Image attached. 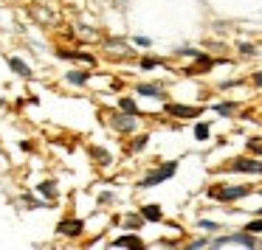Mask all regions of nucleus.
Here are the masks:
<instances>
[{
    "mask_svg": "<svg viewBox=\"0 0 262 250\" xmlns=\"http://www.w3.org/2000/svg\"><path fill=\"white\" fill-rule=\"evenodd\" d=\"M254 191L251 186H211L209 188V197L211 199H220V203H234V199H243Z\"/></svg>",
    "mask_w": 262,
    "mask_h": 250,
    "instance_id": "1",
    "label": "nucleus"
},
{
    "mask_svg": "<svg viewBox=\"0 0 262 250\" xmlns=\"http://www.w3.org/2000/svg\"><path fill=\"white\" fill-rule=\"evenodd\" d=\"M211 244H214V247H226V244H245V247H256L259 242L254 239V233L243 228L239 233H231V236H220V239H214Z\"/></svg>",
    "mask_w": 262,
    "mask_h": 250,
    "instance_id": "2",
    "label": "nucleus"
},
{
    "mask_svg": "<svg viewBox=\"0 0 262 250\" xmlns=\"http://www.w3.org/2000/svg\"><path fill=\"white\" fill-rule=\"evenodd\" d=\"M175 171H178V163H172V160H169V163H164V166H161V169L149 171V174H147V177H144V180H141V188H152V186H158V183L169 180V177L175 174Z\"/></svg>",
    "mask_w": 262,
    "mask_h": 250,
    "instance_id": "3",
    "label": "nucleus"
},
{
    "mask_svg": "<svg viewBox=\"0 0 262 250\" xmlns=\"http://www.w3.org/2000/svg\"><path fill=\"white\" fill-rule=\"evenodd\" d=\"M82 231H85V222H82V219H62V222L57 225V233H59V236H71V239L79 236Z\"/></svg>",
    "mask_w": 262,
    "mask_h": 250,
    "instance_id": "4",
    "label": "nucleus"
},
{
    "mask_svg": "<svg viewBox=\"0 0 262 250\" xmlns=\"http://www.w3.org/2000/svg\"><path fill=\"white\" fill-rule=\"evenodd\" d=\"M164 110L175 118H198L200 115V107H186V104H166Z\"/></svg>",
    "mask_w": 262,
    "mask_h": 250,
    "instance_id": "5",
    "label": "nucleus"
},
{
    "mask_svg": "<svg viewBox=\"0 0 262 250\" xmlns=\"http://www.w3.org/2000/svg\"><path fill=\"white\" fill-rule=\"evenodd\" d=\"M136 115H113V118H110V124H113V130H119V132H133L136 130Z\"/></svg>",
    "mask_w": 262,
    "mask_h": 250,
    "instance_id": "6",
    "label": "nucleus"
},
{
    "mask_svg": "<svg viewBox=\"0 0 262 250\" xmlns=\"http://www.w3.org/2000/svg\"><path fill=\"white\" fill-rule=\"evenodd\" d=\"M9 68H12L17 76H23V79H29V76H31V68L23 62V59H17V57H9Z\"/></svg>",
    "mask_w": 262,
    "mask_h": 250,
    "instance_id": "7",
    "label": "nucleus"
},
{
    "mask_svg": "<svg viewBox=\"0 0 262 250\" xmlns=\"http://www.w3.org/2000/svg\"><path fill=\"white\" fill-rule=\"evenodd\" d=\"M59 59H79V62L96 65V59H93L91 54H82V51H59Z\"/></svg>",
    "mask_w": 262,
    "mask_h": 250,
    "instance_id": "8",
    "label": "nucleus"
},
{
    "mask_svg": "<svg viewBox=\"0 0 262 250\" xmlns=\"http://www.w3.org/2000/svg\"><path fill=\"white\" fill-rule=\"evenodd\" d=\"M113 247H144V242L138 236H119L113 239Z\"/></svg>",
    "mask_w": 262,
    "mask_h": 250,
    "instance_id": "9",
    "label": "nucleus"
},
{
    "mask_svg": "<svg viewBox=\"0 0 262 250\" xmlns=\"http://www.w3.org/2000/svg\"><path fill=\"white\" fill-rule=\"evenodd\" d=\"M141 216H144L147 222H161V219H164V214H161L158 205H144V208H141Z\"/></svg>",
    "mask_w": 262,
    "mask_h": 250,
    "instance_id": "10",
    "label": "nucleus"
},
{
    "mask_svg": "<svg viewBox=\"0 0 262 250\" xmlns=\"http://www.w3.org/2000/svg\"><path fill=\"white\" fill-rule=\"evenodd\" d=\"M136 90L141 93V96H149V98H161V96H164V87H161V85H138Z\"/></svg>",
    "mask_w": 262,
    "mask_h": 250,
    "instance_id": "11",
    "label": "nucleus"
},
{
    "mask_svg": "<svg viewBox=\"0 0 262 250\" xmlns=\"http://www.w3.org/2000/svg\"><path fill=\"white\" fill-rule=\"evenodd\" d=\"M37 191H40L42 197H48V199H57V188H54V183H51V180L40 183V186H37Z\"/></svg>",
    "mask_w": 262,
    "mask_h": 250,
    "instance_id": "12",
    "label": "nucleus"
},
{
    "mask_svg": "<svg viewBox=\"0 0 262 250\" xmlns=\"http://www.w3.org/2000/svg\"><path fill=\"white\" fill-rule=\"evenodd\" d=\"M119 107L124 110V113H130V115H138V107H136V102H133V98H119Z\"/></svg>",
    "mask_w": 262,
    "mask_h": 250,
    "instance_id": "13",
    "label": "nucleus"
},
{
    "mask_svg": "<svg viewBox=\"0 0 262 250\" xmlns=\"http://www.w3.org/2000/svg\"><path fill=\"white\" fill-rule=\"evenodd\" d=\"M147 141H149V138H147V135H138V138H136V141H133V143H130V152H141V149H144V146H147Z\"/></svg>",
    "mask_w": 262,
    "mask_h": 250,
    "instance_id": "14",
    "label": "nucleus"
},
{
    "mask_svg": "<svg viewBox=\"0 0 262 250\" xmlns=\"http://www.w3.org/2000/svg\"><path fill=\"white\" fill-rule=\"evenodd\" d=\"M88 79H91V73H68V82H71V85H85Z\"/></svg>",
    "mask_w": 262,
    "mask_h": 250,
    "instance_id": "15",
    "label": "nucleus"
},
{
    "mask_svg": "<svg viewBox=\"0 0 262 250\" xmlns=\"http://www.w3.org/2000/svg\"><path fill=\"white\" fill-rule=\"evenodd\" d=\"M194 138H198V141H206V138H209V124H198V127H194Z\"/></svg>",
    "mask_w": 262,
    "mask_h": 250,
    "instance_id": "16",
    "label": "nucleus"
},
{
    "mask_svg": "<svg viewBox=\"0 0 262 250\" xmlns=\"http://www.w3.org/2000/svg\"><path fill=\"white\" fill-rule=\"evenodd\" d=\"M217 113H220V115H231L234 113V104H228V102H223V104H217Z\"/></svg>",
    "mask_w": 262,
    "mask_h": 250,
    "instance_id": "17",
    "label": "nucleus"
},
{
    "mask_svg": "<svg viewBox=\"0 0 262 250\" xmlns=\"http://www.w3.org/2000/svg\"><path fill=\"white\" fill-rule=\"evenodd\" d=\"M141 222H144V216H127L124 225L127 228H141Z\"/></svg>",
    "mask_w": 262,
    "mask_h": 250,
    "instance_id": "18",
    "label": "nucleus"
},
{
    "mask_svg": "<svg viewBox=\"0 0 262 250\" xmlns=\"http://www.w3.org/2000/svg\"><path fill=\"white\" fill-rule=\"evenodd\" d=\"M245 231H251V233H262V219L248 222V225H245Z\"/></svg>",
    "mask_w": 262,
    "mask_h": 250,
    "instance_id": "19",
    "label": "nucleus"
},
{
    "mask_svg": "<svg viewBox=\"0 0 262 250\" xmlns=\"http://www.w3.org/2000/svg\"><path fill=\"white\" fill-rule=\"evenodd\" d=\"M256 141H259V138H251L248 149H251V152H256V155H262V143H256Z\"/></svg>",
    "mask_w": 262,
    "mask_h": 250,
    "instance_id": "20",
    "label": "nucleus"
},
{
    "mask_svg": "<svg viewBox=\"0 0 262 250\" xmlns=\"http://www.w3.org/2000/svg\"><path fill=\"white\" fill-rule=\"evenodd\" d=\"M155 65H158V62H155V59H152V57H147V59H141V68H144V70H152V68H155Z\"/></svg>",
    "mask_w": 262,
    "mask_h": 250,
    "instance_id": "21",
    "label": "nucleus"
},
{
    "mask_svg": "<svg viewBox=\"0 0 262 250\" xmlns=\"http://www.w3.org/2000/svg\"><path fill=\"white\" fill-rule=\"evenodd\" d=\"M93 155H96L99 160H102V163H107V152H102V149H91Z\"/></svg>",
    "mask_w": 262,
    "mask_h": 250,
    "instance_id": "22",
    "label": "nucleus"
},
{
    "mask_svg": "<svg viewBox=\"0 0 262 250\" xmlns=\"http://www.w3.org/2000/svg\"><path fill=\"white\" fill-rule=\"evenodd\" d=\"M200 228H206V231H217V222H209V219H203V222H200Z\"/></svg>",
    "mask_w": 262,
    "mask_h": 250,
    "instance_id": "23",
    "label": "nucleus"
},
{
    "mask_svg": "<svg viewBox=\"0 0 262 250\" xmlns=\"http://www.w3.org/2000/svg\"><path fill=\"white\" fill-rule=\"evenodd\" d=\"M206 244H209V242H206V239H198V242H192V244H189V247H192V250H198V247H206Z\"/></svg>",
    "mask_w": 262,
    "mask_h": 250,
    "instance_id": "24",
    "label": "nucleus"
},
{
    "mask_svg": "<svg viewBox=\"0 0 262 250\" xmlns=\"http://www.w3.org/2000/svg\"><path fill=\"white\" fill-rule=\"evenodd\" d=\"M254 85L262 87V70H259V73H254Z\"/></svg>",
    "mask_w": 262,
    "mask_h": 250,
    "instance_id": "25",
    "label": "nucleus"
},
{
    "mask_svg": "<svg viewBox=\"0 0 262 250\" xmlns=\"http://www.w3.org/2000/svg\"><path fill=\"white\" fill-rule=\"evenodd\" d=\"M259 216H262V208H259Z\"/></svg>",
    "mask_w": 262,
    "mask_h": 250,
    "instance_id": "26",
    "label": "nucleus"
},
{
    "mask_svg": "<svg viewBox=\"0 0 262 250\" xmlns=\"http://www.w3.org/2000/svg\"><path fill=\"white\" fill-rule=\"evenodd\" d=\"M0 107H3V102H0Z\"/></svg>",
    "mask_w": 262,
    "mask_h": 250,
    "instance_id": "27",
    "label": "nucleus"
}]
</instances>
